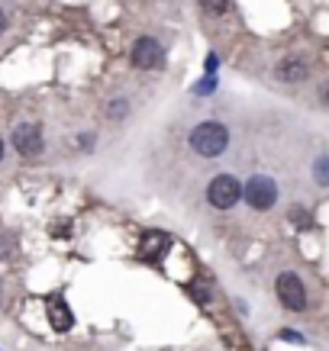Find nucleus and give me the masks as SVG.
Returning <instances> with one entry per match:
<instances>
[{"label": "nucleus", "mask_w": 329, "mask_h": 351, "mask_svg": "<svg viewBox=\"0 0 329 351\" xmlns=\"http://www.w3.org/2000/svg\"><path fill=\"white\" fill-rule=\"evenodd\" d=\"M161 62H165V49H161L159 39L139 36L136 45H133V64L142 71H155V68H161Z\"/></svg>", "instance_id": "39448f33"}, {"label": "nucleus", "mask_w": 329, "mask_h": 351, "mask_svg": "<svg viewBox=\"0 0 329 351\" xmlns=\"http://www.w3.org/2000/svg\"><path fill=\"white\" fill-rule=\"evenodd\" d=\"M0 161H3V138H0Z\"/></svg>", "instance_id": "dca6fc26"}, {"label": "nucleus", "mask_w": 329, "mask_h": 351, "mask_svg": "<svg viewBox=\"0 0 329 351\" xmlns=\"http://www.w3.org/2000/svg\"><path fill=\"white\" fill-rule=\"evenodd\" d=\"M3 29H7V13L0 10V32H3Z\"/></svg>", "instance_id": "4468645a"}, {"label": "nucleus", "mask_w": 329, "mask_h": 351, "mask_svg": "<svg viewBox=\"0 0 329 351\" xmlns=\"http://www.w3.org/2000/svg\"><path fill=\"white\" fill-rule=\"evenodd\" d=\"M49 322H52L55 332H68L75 326V316H71V309L65 306V300H58V297L49 300Z\"/></svg>", "instance_id": "6e6552de"}, {"label": "nucleus", "mask_w": 329, "mask_h": 351, "mask_svg": "<svg viewBox=\"0 0 329 351\" xmlns=\"http://www.w3.org/2000/svg\"><path fill=\"white\" fill-rule=\"evenodd\" d=\"M275 77L277 81H284V84H297L307 77V62L300 58V55H287L281 62L275 64Z\"/></svg>", "instance_id": "0eeeda50"}, {"label": "nucleus", "mask_w": 329, "mask_h": 351, "mask_svg": "<svg viewBox=\"0 0 329 351\" xmlns=\"http://www.w3.org/2000/svg\"><path fill=\"white\" fill-rule=\"evenodd\" d=\"M126 113H129V104L123 100V97H113V100L106 104V117L110 119H123Z\"/></svg>", "instance_id": "9b49d317"}, {"label": "nucleus", "mask_w": 329, "mask_h": 351, "mask_svg": "<svg viewBox=\"0 0 329 351\" xmlns=\"http://www.w3.org/2000/svg\"><path fill=\"white\" fill-rule=\"evenodd\" d=\"M10 142H13V149L20 152V155H39L43 152V129L36 126V123H20V126L13 129V136H10Z\"/></svg>", "instance_id": "423d86ee"}, {"label": "nucleus", "mask_w": 329, "mask_h": 351, "mask_svg": "<svg viewBox=\"0 0 329 351\" xmlns=\"http://www.w3.org/2000/svg\"><path fill=\"white\" fill-rule=\"evenodd\" d=\"M313 178H317V184L329 187V155H319L317 158V165H313Z\"/></svg>", "instance_id": "9d476101"}, {"label": "nucleus", "mask_w": 329, "mask_h": 351, "mask_svg": "<svg viewBox=\"0 0 329 351\" xmlns=\"http://www.w3.org/2000/svg\"><path fill=\"white\" fill-rule=\"evenodd\" d=\"M275 290H277V300H281L284 309H291V313H304V309H307V290H304V280H300L294 271L277 274Z\"/></svg>", "instance_id": "20e7f679"}, {"label": "nucleus", "mask_w": 329, "mask_h": 351, "mask_svg": "<svg viewBox=\"0 0 329 351\" xmlns=\"http://www.w3.org/2000/svg\"><path fill=\"white\" fill-rule=\"evenodd\" d=\"M3 255H7V245H3V242H0V258H3Z\"/></svg>", "instance_id": "2eb2a0df"}, {"label": "nucleus", "mask_w": 329, "mask_h": 351, "mask_svg": "<svg viewBox=\"0 0 329 351\" xmlns=\"http://www.w3.org/2000/svg\"><path fill=\"white\" fill-rule=\"evenodd\" d=\"M207 200H210V206H216V210H233L236 203L242 200V184H239V178H233V174H216L210 181V187H207Z\"/></svg>", "instance_id": "f03ea898"}, {"label": "nucleus", "mask_w": 329, "mask_h": 351, "mask_svg": "<svg viewBox=\"0 0 329 351\" xmlns=\"http://www.w3.org/2000/svg\"><path fill=\"white\" fill-rule=\"evenodd\" d=\"M319 100H323V104H329V84L319 87Z\"/></svg>", "instance_id": "ddd939ff"}, {"label": "nucleus", "mask_w": 329, "mask_h": 351, "mask_svg": "<svg viewBox=\"0 0 329 351\" xmlns=\"http://www.w3.org/2000/svg\"><path fill=\"white\" fill-rule=\"evenodd\" d=\"M201 7L207 13H213V16H220V13L229 10V0H201Z\"/></svg>", "instance_id": "f8f14e48"}, {"label": "nucleus", "mask_w": 329, "mask_h": 351, "mask_svg": "<svg viewBox=\"0 0 329 351\" xmlns=\"http://www.w3.org/2000/svg\"><path fill=\"white\" fill-rule=\"evenodd\" d=\"M242 197L252 210L265 213V210H271L277 203V184L271 181L268 174H255V178H249V184L242 187Z\"/></svg>", "instance_id": "7ed1b4c3"}, {"label": "nucleus", "mask_w": 329, "mask_h": 351, "mask_svg": "<svg viewBox=\"0 0 329 351\" xmlns=\"http://www.w3.org/2000/svg\"><path fill=\"white\" fill-rule=\"evenodd\" d=\"M191 149L197 152V155H203V158H220L226 152V145H229V129L223 126V123H216V119H207V123H201V126L191 129Z\"/></svg>", "instance_id": "f257e3e1"}, {"label": "nucleus", "mask_w": 329, "mask_h": 351, "mask_svg": "<svg viewBox=\"0 0 329 351\" xmlns=\"http://www.w3.org/2000/svg\"><path fill=\"white\" fill-rule=\"evenodd\" d=\"M165 248H168V235L165 232H155V229H152V232L142 239V255L146 258H161Z\"/></svg>", "instance_id": "1a4fd4ad"}]
</instances>
